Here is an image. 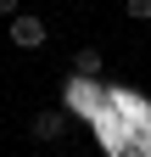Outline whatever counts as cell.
<instances>
[{"label":"cell","mask_w":151,"mask_h":157,"mask_svg":"<svg viewBox=\"0 0 151 157\" xmlns=\"http://www.w3.org/2000/svg\"><path fill=\"white\" fill-rule=\"evenodd\" d=\"M123 11L134 17V23H151V0H123Z\"/></svg>","instance_id":"277c9868"},{"label":"cell","mask_w":151,"mask_h":157,"mask_svg":"<svg viewBox=\"0 0 151 157\" xmlns=\"http://www.w3.org/2000/svg\"><path fill=\"white\" fill-rule=\"evenodd\" d=\"M73 73H79V78H95L101 73V51L95 45H79V51H73Z\"/></svg>","instance_id":"3957f363"},{"label":"cell","mask_w":151,"mask_h":157,"mask_svg":"<svg viewBox=\"0 0 151 157\" xmlns=\"http://www.w3.org/2000/svg\"><path fill=\"white\" fill-rule=\"evenodd\" d=\"M11 11H23V0H0V17H11Z\"/></svg>","instance_id":"5b68a950"},{"label":"cell","mask_w":151,"mask_h":157,"mask_svg":"<svg viewBox=\"0 0 151 157\" xmlns=\"http://www.w3.org/2000/svg\"><path fill=\"white\" fill-rule=\"evenodd\" d=\"M28 135H34V140H62V135H67V112H62V107L34 112V118H28Z\"/></svg>","instance_id":"7a4b0ae2"},{"label":"cell","mask_w":151,"mask_h":157,"mask_svg":"<svg viewBox=\"0 0 151 157\" xmlns=\"http://www.w3.org/2000/svg\"><path fill=\"white\" fill-rule=\"evenodd\" d=\"M6 39H11L17 51H39L45 39H50V23H45L39 11H11L6 17Z\"/></svg>","instance_id":"6da1fadb"}]
</instances>
